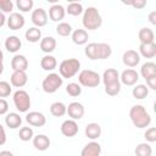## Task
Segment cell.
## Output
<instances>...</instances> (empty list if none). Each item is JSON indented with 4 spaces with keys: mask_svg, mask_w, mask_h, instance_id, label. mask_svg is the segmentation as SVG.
Wrapping results in <instances>:
<instances>
[{
    "mask_svg": "<svg viewBox=\"0 0 156 156\" xmlns=\"http://www.w3.org/2000/svg\"><path fill=\"white\" fill-rule=\"evenodd\" d=\"M102 82L105 87V93L110 96H116L121 91V82H119V73L115 68L105 69L102 74Z\"/></svg>",
    "mask_w": 156,
    "mask_h": 156,
    "instance_id": "cell-1",
    "label": "cell"
},
{
    "mask_svg": "<svg viewBox=\"0 0 156 156\" xmlns=\"http://www.w3.org/2000/svg\"><path fill=\"white\" fill-rule=\"evenodd\" d=\"M129 118L134 127L143 129L150 126L151 123V116L146 111V108L143 105H134L129 110Z\"/></svg>",
    "mask_w": 156,
    "mask_h": 156,
    "instance_id": "cell-2",
    "label": "cell"
},
{
    "mask_svg": "<svg viewBox=\"0 0 156 156\" xmlns=\"http://www.w3.org/2000/svg\"><path fill=\"white\" fill-rule=\"evenodd\" d=\"M85 56L90 60H105L112 54V49L106 43H89L85 46Z\"/></svg>",
    "mask_w": 156,
    "mask_h": 156,
    "instance_id": "cell-3",
    "label": "cell"
},
{
    "mask_svg": "<svg viewBox=\"0 0 156 156\" xmlns=\"http://www.w3.org/2000/svg\"><path fill=\"white\" fill-rule=\"evenodd\" d=\"M82 22H83V26H84L85 29L95 30V29L101 27L102 18H101V15H100V12H99V10L96 7L89 6L87 10H84Z\"/></svg>",
    "mask_w": 156,
    "mask_h": 156,
    "instance_id": "cell-4",
    "label": "cell"
},
{
    "mask_svg": "<svg viewBox=\"0 0 156 156\" xmlns=\"http://www.w3.org/2000/svg\"><path fill=\"white\" fill-rule=\"evenodd\" d=\"M80 69V62L77 58H66L58 66V72L62 78H72Z\"/></svg>",
    "mask_w": 156,
    "mask_h": 156,
    "instance_id": "cell-5",
    "label": "cell"
},
{
    "mask_svg": "<svg viewBox=\"0 0 156 156\" xmlns=\"http://www.w3.org/2000/svg\"><path fill=\"white\" fill-rule=\"evenodd\" d=\"M100 76L98 72L93 69H83L78 74V82L79 85L87 87V88H95L100 84Z\"/></svg>",
    "mask_w": 156,
    "mask_h": 156,
    "instance_id": "cell-6",
    "label": "cell"
},
{
    "mask_svg": "<svg viewBox=\"0 0 156 156\" xmlns=\"http://www.w3.org/2000/svg\"><path fill=\"white\" fill-rule=\"evenodd\" d=\"M62 84H63V78L58 73H49L44 78V80L41 83V88L45 93L52 94V93L57 91Z\"/></svg>",
    "mask_w": 156,
    "mask_h": 156,
    "instance_id": "cell-7",
    "label": "cell"
},
{
    "mask_svg": "<svg viewBox=\"0 0 156 156\" xmlns=\"http://www.w3.org/2000/svg\"><path fill=\"white\" fill-rule=\"evenodd\" d=\"M13 104L15 107L20 112H27L30 107V96L26 90L18 89L13 94Z\"/></svg>",
    "mask_w": 156,
    "mask_h": 156,
    "instance_id": "cell-8",
    "label": "cell"
},
{
    "mask_svg": "<svg viewBox=\"0 0 156 156\" xmlns=\"http://www.w3.org/2000/svg\"><path fill=\"white\" fill-rule=\"evenodd\" d=\"M138 80H139V73L133 68L124 69L119 76V82L123 83L124 85H128V87L136 84Z\"/></svg>",
    "mask_w": 156,
    "mask_h": 156,
    "instance_id": "cell-9",
    "label": "cell"
},
{
    "mask_svg": "<svg viewBox=\"0 0 156 156\" xmlns=\"http://www.w3.org/2000/svg\"><path fill=\"white\" fill-rule=\"evenodd\" d=\"M66 113H68V116L71 117V119L76 121V119H80V118L84 116L85 108H84V106H83L80 102L73 101V102H71V104L67 106Z\"/></svg>",
    "mask_w": 156,
    "mask_h": 156,
    "instance_id": "cell-10",
    "label": "cell"
},
{
    "mask_svg": "<svg viewBox=\"0 0 156 156\" xmlns=\"http://www.w3.org/2000/svg\"><path fill=\"white\" fill-rule=\"evenodd\" d=\"M6 22H7V27L11 30H18V29L23 28V26L26 23V20L20 12H12V13H10Z\"/></svg>",
    "mask_w": 156,
    "mask_h": 156,
    "instance_id": "cell-11",
    "label": "cell"
},
{
    "mask_svg": "<svg viewBox=\"0 0 156 156\" xmlns=\"http://www.w3.org/2000/svg\"><path fill=\"white\" fill-rule=\"evenodd\" d=\"M30 20H32V23H33L37 28L44 27V26H46V23H48V13H46V11H45L44 9L39 7V9L34 10V11L32 12Z\"/></svg>",
    "mask_w": 156,
    "mask_h": 156,
    "instance_id": "cell-12",
    "label": "cell"
},
{
    "mask_svg": "<svg viewBox=\"0 0 156 156\" xmlns=\"http://www.w3.org/2000/svg\"><path fill=\"white\" fill-rule=\"evenodd\" d=\"M26 121H27V123L29 126H33V127H43L46 123V117L41 112L32 111V112H28L27 113Z\"/></svg>",
    "mask_w": 156,
    "mask_h": 156,
    "instance_id": "cell-13",
    "label": "cell"
},
{
    "mask_svg": "<svg viewBox=\"0 0 156 156\" xmlns=\"http://www.w3.org/2000/svg\"><path fill=\"white\" fill-rule=\"evenodd\" d=\"M60 129H61V133L65 136H67V138L76 136L77 133H78V130H79L77 122L73 121V119H66V121H63Z\"/></svg>",
    "mask_w": 156,
    "mask_h": 156,
    "instance_id": "cell-14",
    "label": "cell"
},
{
    "mask_svg": "<svg viewBox=\"0 0 156 156\" xmlns=\"http://www.w3.org/2000/svg\"><path fill=\"white\" fill-rule=\"evenodd\" d=\"M11 85L15 88H22L27 84L28 82V76L26 73V71H13V73L11 74L10 78Z\"/></svg>",
    "mask_w": 156,
    "mask_h": 156,
    "instance_id": "cell-15",
    "label": "cell"
},
{
    "mask_svg": "<svg viewBox=\"0 0 156 156\" xmlns=\"http://www.w3.org/2000/svg\"><path fill=\"white\" fill-rule=\"evenodd\" d=\"M122 61L128 67H135L140 62V55L135 50H127L123 52Z\"/></svg>",
    "mask_w": 156,
    "mask_h": 156,
    "instance_id": "cell-16",
    "label": "cell"
},
{
    "mask_svg": "<svg viewBox=\"0 0 156 156\" xmlns=\"http://www.w3.org/2000/svg\"><path fill=\"white\" fill-rule=\"evenodd\" d=\"M65 15H66V9L60 4H55L49 9V17L54 22H60L61 20H63Z\"/></svg>",
    "mask_w": 156,
    "mask_h": 156,
    "instance_id": "cell-17",
    "label": "cell"
},
{
    "mask_svg": "<svg viewBox=\"0 0 156 156\" xmlns=\"http://www.w3.org/2000/svg\"><path fill=\"white\" fill-rule=\"evenodd\" d=\"M101 154V145L96 141L88 143L80 152V156H100Z\"/></svg>",
    "mask_w": 156,
    "mask_h": 156,
    "instance_id": "cell-18",
    "label": "cell"
},
{
    "mask_svg": "<svg viewBox=\"0 0 156 156\" xmlns=\"http://www.w3.org/2000/svg\"><path fill=\"white\" fill-rule=\"evenodd\" d=\"M33 146L39 151H45L50 146V139L45 134H38L33 136Z\"/></svg>",
    "mask_w": 156,
    "mask_h": 156,
    "instance_id": "cell-19",
    "label": "cell"
},
{
    "mask_svg": "<svg viewBox=\"0 0 156 156\" xmlns=\"http://www.w3.org/2000/svg\"><path fill=\"white\" fill-rule=\"evenodd\" d=\"M11 68L13 71H26L28 68V60L24 55H15L11 60Z\"/></svg>",
    "mask_w": 156,
    "mask_h": 156,
    "instance_id": "cell-20",
    "label": "cell"
},
{
    "mask_svg": "<svg viewBox=\"0 0 156 156\" xmlns=\"http://www.w3.org/2000/svg\"><path fill=\"white\" fill-rule=\"evenodd\" d=\"M139 55H141L145 58H152L156 56V44L150 43V44H140L139 45Z\"/></svg>",
    "mask_w": 156,
    "mask_h": 156,
    "instance_id": "cell-21",
    "label": "cell"
},
{
    "mask_svg": "<svg viewBox=\"0 0 156 156\" xmlns=\"http://www.w3.org/2000/svg\"><path fill=\"white\" fill-rule=\"evenodd\" d=\"M22 46V41L16 35H10L5 40V48L9 52H17Z\"/></svg>",
    "mask_w": 156,
    "mask_h": 156,
    "instance_id": "cell-22",
    "label": "cell"
},
{
    "mask_svg": "<svg viewBox=\"0 0 156 156\" xmlns=\"http://www.w3.org/2000/svg\"><path fill=\"white\" fill-rule=\"evenodd\" d=\"M72 41L76 44V45H84L88 39H89V34L85 29H74L72 32Z\"/></svg>",
    "mask_w": 156,
    "mask_h": 156,
    "instance_id": "cell-23",
    "label": "cell"
},
{
    "mask_svg": "<svg viewBox=\"0 0 156 156\" xmlns=\"http://www.w3.org/2000/svg\"><path fill=\"white\" fill-rule=\"evenodd\" d=\"M5 123H6V126H7L10 129H17V128H20L21 124H22V118H21V116H20L18 113H16V112H10V113H7L6 117H5Z\"/></svg>",
    "mask_w": 156,
    "mask_h": 156,
    "instance_id": "cell-24",
    "label": "cell"
},
{
    "mask_svg": "<svg viewBox=\"0 0 156 156\" xmlns=\"http://www.w3.org/2000/svg\"><path fill=\"white\" fill-rule=\"evenodd\" d=\"M101 132H102V130H101L100 124H99V123H95V122H91V123L87 124V127H85V135H87L89 139H91L93 141H94L95 139L100 138Z\"/></svg>",
    "mask_w": 156,
    "mask_h": 156,
    "instance_id": "cell-25",
    "label": "cell"
},
{
    "mask_svg": "<svg viewBox=\"0 0 156 156\" xmlns=\"http://www.w3.org/2000/svg\"><path fill=\"white\" fill-rule=\"evenodd\" d=\"M138 38L140 40V44H150V43H154L155 34L151 28L143 27L138 33Z\"/></svg>",
    "mask_w": 156,
    "mask_h": 156,
    "instance_id": "cell-26",
    "label": "cell"
},
{
    "mask_svg": "<svg viewBox=\"0 0 156 156\" xmlns=\"http://www.w3.org/2000/svg\"><path fill=\"white\" fill-rule=\"evenodd\" d=\"M56 49V40L52 37H45L40 40V50L43 52H45L46 55H49L50 52H52Z\"/></svg>",
    "mask_w": 156,
    "mask_h": 156,
    "instance_id": "cell-27",
    "label": "cell"
},
{
    "mask_svg": "<svg viewBox=\"0 0 156 156\" xmlns=\"http://www.w3.org/2000/svg\"><path fill=\"white\" fill-rule=\"evenodd\" d=\"M40 66L44 71H54L57 66V60L52 55H45L40 60Z\"/></svg>",
    "mask_w": 156,
    "mask_h": 156,
    "instance_id": "cell-28",
    "label": "cell"
},
{
    "mask_svg": "<svg viewBox=\"0 0 156 156\" xmlns=\"http://www.w3.org/2000/svg\"><path fill=\"white\" fill-rule=\"evenodd\" d=\"M24 37L29 43H38L39 40H41V30L37 27H30L26 30Z\"/></svg>",
    "mask_w": 156,
    "mask_h": 156,
    "instance_id": "cell-29",
    "label": "cell"
},
{
    "mask_svg": "<svg viewBox=\"0 0 156 156\" xmlns=\"http://www.w3.org/2000/svg\"><path fill=\"white\" fill-rule=\"evenodd\" d=\"M140 73L143 76V78L147 79L150 77H156V63L154 62H145L141 68H140Z\"/></svg>",
    "mask_w": 156,
    "mask_h": 156,
    "instance_id": "cell-30",
    "label": "cell"
},
{
    "mask_svg": "<svg viewBox=\"0 0 156 156\" xmlns=\"http://www.w3.org/2000/svg\"><path fill=\"white\" fill-rule=\"evenodd\" d=\"M66 110H67V106L61 102V101H56V102H52L51 106H50V113L54 116V117H62L66 115Z\"/></svg>",
    "mask_w": 156,
    "mask_h": 156,
    "instance_id": "cell-31",
    "label": "cell"
},
{
    "mask_svg": "<svg viewBox=\"0 0 156 156\" xmlns=\"http://www.w3.org/2000/svg\"><path fill=\"white\" fill-rule=\"evenodd\" d=\"M132 94H133V98L134 99L143 100V99H145L149 95V88L145 84H138V85H135L133 88Z\"/></svg>",
    "mask_w": 156,
    "mask_h": 156,
    "instance_id": "cell-32",
    "label": "cell"
},
{
    "mask_svg": "<svg viewBox=\"0 0 156 156\" xmlns=\"http://www.w3.org/2000/svg\"><path fill=\"white\" fill-rule=\"evenodd\" d=\"M134 152H135V156H151L152 155V147L147 143H140L136 145Z\"/></svg>",
    "mask_w": 156,
    "mask_h": 156,
    "instance_id": "cell-33",
    "label": "cell"
},
{
    "mask_svg": "<svg viewBox=\"0 0 156 156\" xmlns=\"http://www.w3.org/2000/svg\"><path fill=\"white\" fill-rule=\"evenodd\" d=\"M73 32L72 29V26L67 22H60L57 26H56V33L60 35V37H68L71 35Z\"/></svg>",
    "mask_w": 156,
    "mask_h": 156,
    "instance_id": "cell-34",
    "label": "cell"
},
{
    "mask_svg": "<svg viewBox=\"0 0 156 156\" xmlns=\"http://www.w3.org/2000/svg\"><path fill=\"white\" fill-rule=\"evenodd\" d=\"M83 11L84 10H83V6L80 2H69L66 9V12L71 16H79Z\"/></svg>",
    "mask_w": 156,
    "mask_h": 156,
    "instance_id": "cell-35",
    "label": "cell"
},
{
    "mask_svg": "<svg viewBox=\"0 0 156 156\" xmlns=\"http://www.w3.org/2000/svg\"><path fill=\"white\" fill-rule=\"evenodd\" d=\"M18 136L22 141H29L34 136V132L30 127H22L18 132Z\"/></svg>",
    "mask_w": 156,
    "mask_h": 156,
    "instance_id": "cell-36",
    "label": "cell"
},
{
    "mask_svg": "<svg viewBox=\"0 0 156 156\" xmlns=\"http://www.w3.org/2000/svg\"><path fill=\"white\" fill-rule=\"evenodd\" d=\"M66 93L69 95V96H79L82 94V88L78 83H68L67 87H66Z\"/></svg>",
    "mask_w": 156,
    "mask_h": 156,
    "instance_id": "cell-37",
    "label": "cell"
},
{
    "mask_svg": "<svg viewBox=\"0 0 156 156\" xmlns=\"http://www.w3.org/2000/svg\"><path fill=\"white\" fill-rule=\"evenodd\" d=\"M16 5H17V7H18L20 11L28 12V11H30L33 9L34 2H33V0H17L16 1Z\"/></svg>",
    "mask_w": 156,
    "mask_h": 156,
    "instance_id": "cell-38",
    "label": "cell"
},
{
    "mask_svg": "<svg viewBox=\"0 0 156 156\" xmlns=\"http://www.w3.org/2000/svg\"><path fill=\"white\" fill-rule=\"evenodd\" d=\"M11 91H12V88H11L10 83H7L5 80H0V99L9 96L11 94Z\"/></svg>",
    "mask_w": 156,
    "mask_h": 156,
    "instance_id": "cell-39",
    "label": "cell"
},
{
    "mask_svg": "<svg viewBox=\"0 0 156 156\" xmlns=\"http://www.w3.org/2000/svg\"><path fill=\"white\" fill-rule=\"evenodd\" d=\"M13 10V2L11 0H0V11L2 13H12Z\"/></svg>",
    "mask_w": 156,
    "mask_h": 156,
    "instance_id": "cell-40",
    "label": "cell"
},
{
    "mask_svg": "<svg viewBox=\"0 0 156 156\" xmlns=\"http://www.w3.org/2000/svg\"><path fill=\"white\" fill-rule=\"evenodd\" d=\"M144 138L149 143H155L156 141V128L150 127L149 129H146V132L144 133Z\"/></svg>",
    "mask_w": 156,
    "mask_h": 156,
    "instance_id": "cell-41",
    "label": "cell"
},
{
    "mask_svg": "<svg viewBox=\"0 0 156 156\" xmlns=\"http://www.w3.org/2000/svg\"><path fill=\"white\" fill-rule=\"evenodd\" d=\"M123 4H127V5H130L133 6L134 9H143L144 6H146V1L145 0H136V1H129V2H124Z\"/></svg>",
    "mask_w": 156,
    "mask_h": 156,
    "instance_id": "cell-42",
    "label": "cell"
},
{
    "mask_svg": "<svg viewBox=\"0 0 156 156\" xmlns=\"http://www.w3.org/2000/svg\"><path fill=\"white\" fill-rule=\"evenodd\" d=\"M9 111V104L5 99H0V115H6Z\"/></svg>",
    "mask_w": 156,
    "mask_h": 156,
    "instance_id": "cell-43",
    "label": "cell"
},
{
    "mask_svg": "<svg viewBox=\"0 0 156 156\" xmlns=\"http://www.w3.org/2000/svg\"><path fill=\"white\" fill-rule=\"evenodd\" d=\"M145 80H146V87L147 88H150L152 90L156 89V77H150V78H147Z\"/></svg>",
    "mask_w": 156,
    "mask_h": 156,
    "instance_id": "cell-44",
    "label": "cell"
},
{
    "mask_svg": "<svg viewBox=\"0 0 156 156\" xmlns=\"http://www.w3.org/2000/svg\"><path fill=\"white\" fill-rule=\"evenodd\" d=\"M6 143V132H5V128L0 124V146L4 145Z\"/></svg>",
    "mask_w": 156,
    "mask_h": 156,
    "instance_id": "cell-45",
    "label": "cell"
},
{
    "mask_svg": "<svg viewBox=\"0 0 156 156\" xmlns=\"http://www.w3.org/2000/svg\"><path fill=\"white\" fill-rule=\"evenodd\" d=\"M149 22L151 24H156V11H152L149 13Z\"/></svg>",
    "mask_w": 156,
    "mask_h": 156,
    "instance_id": "cell-46",
    "label": "cell"
},
{
    "mask_svg": "<svg viewBox=\"0 0 156 156\" xmlns=\"http://www.w3.org/2000/svg\"><path fill=\"white\" fill-rule=\"evenodd\" d=\"M6 20H7V18L5 17V15H4V13H2L1 11H0V28H1V27H2L4 24H5Z\"/></svg>",
    "mask_w": 156,
    "mask_h": 156,
    "instance_id": "cell-47",
    "label": "cell"
},
{
    "mask_svg": "<svg viewBox=\"0 0 156 156\" xmlns=\"http://www.w3.org/2000/svg\"><path fill=\"white\" fill-rule=\"evenodd\" d=\"M0 156H13V154L9 150H4V151H0Z\"/></svg>",
    "mask_w": 156,
    "mask_h": 156,
    "instance_id": "cell-48",
    "label": "cell"
},
{
    "mask_svg": "<svg viewBox=\"0 0 156 156\" xmlns=\"http://www.w3.org/2000/svg\"><path fill=\"white\" fill-rule=\"evenodd\" d=\"M2 60H4V54H2V51L0 49V63H2Z\"/></svg>",
    "mask_w": 156,
    "mask_h": 156,
    "instance_id": "cell-49",
    "label": "cell"
},
{
    "mask_svg": "<svg viewBox=\"0 0 156 156\" xmlns=\"http://www.w3.org/2000/svg\"><path fill=\"white\" fill-rule=\"evenodd\" d=\"M4 72V65L2 63H0V74Z\"/></svg>",
    "mask_w": 156,
    "mask_h": 156,
    "instance_id": "cell-50",
    "label": "cell"
}]
</instances>
